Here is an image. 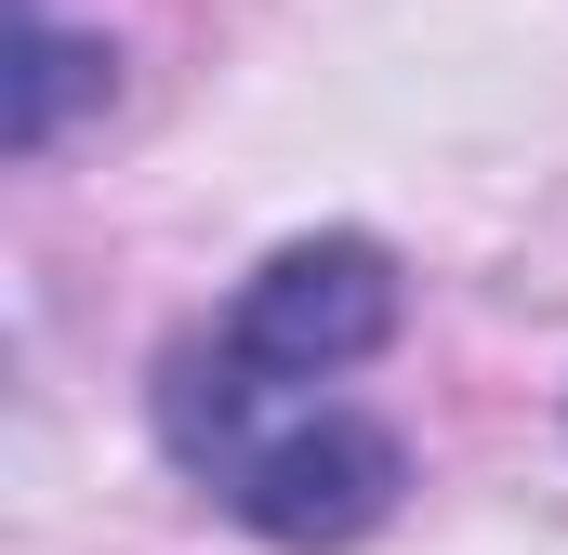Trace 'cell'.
Listing matches in <instances>:
<instances>
[{"mask_svg":"<svg viewBox=\"0 0 568 555\" xmlns=\"http://www.w3.org/2000/svg\"><path fill=\"white\" fill-rule=\"evenodd\" d=\"M397 252L384 239H357V225H331V239H291V252H265V265L239 278V304L199 331L225 371H252V384H278V397H304V384H331V371H357V357H384L397 344Z\"/></svg>","mask_w":568,"mask_h":555,"instance_id":"2","label":"cell"},{"mask_svg":"<svg viewBox=\"0 0 568 555\" xmlns=\"http://www.w3.org/2000/svg\"><path fill=\"white\" fill-rule=\"evenodd\" d=\"M27 13H40V0H27Z\"/></svg>","mask_w":568,"mask_h":555,"instance_id":"4","label":"cell"},{"mask_svg":"<svg viewBox=\"0 0 568 555\" xmlns=\"http://www.w3.org/2000/svg\"><path fill=\"white\" fill-rule=\"evenodd\" d=\"M159 450L278 555H344L371 543L410 490V450L371 411H331V397H278L252 371H225L212 344H172L159 357Z\"/></svg>","mask_w":568,"mask_h":555,"instance_id":"1","label":"cell"},{"mask_svg":"<svg viewBox=\"0 0 568 555\" xmlns=\"http://www.w3.org/2000/svg\"><path fill=\"white\" fill-rule=\"evenodd\" d=\"M80 93H106V40H67L53 13H27V40H13V159H40L67 133Z\"/></svg>","mask_w":568,"mask_h":555,"instance_id":"3","label":"cell"}]
</instances>
